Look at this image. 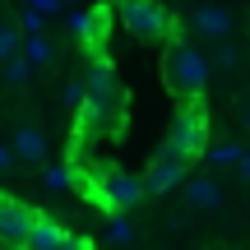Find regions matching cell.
I'll use <instances>...</instances> for the list:
<instances>
[{
  "label": "cell",
  "mask_w": 250,
  "mask_h": 250,
  "mask_svg": "<svg viewBox=\"0 0 250 250\" xmlns=\"http://www.w3.org/2000/svg\"><path fill=\"white\" fill-rule=\"evenodd\" d=\"M28 74H33V65H28L23 56H9V61H5V83H9V88H23Z\"/></svg>",
  "instance_id": "9a60e30c"
},
{
  "label": "cell",
  "mask_w": 250,
  "mask_h": 250,
  "mask_svg": "<svg viewBox=\"0 0 250 250\" xmlns=\"http://www.w3.org/2000/svg\"><path fill=\"white\" fill-rule=\"evenodd\" d=\"M241 121H246V130H250V98L241 102Z\"/></svg>",
  "instance_id": "cb8c5ba5"
},
{
  "label": "cell",
  "mask_w": 250,
  "mask_h": 250,
  "mask_svg": "<svg viewBox=\"0 0 250 250\" xmlns=\"http://www.w3.org/2000/svg\"><path fill=\"white\" fill-rule=\"evenodd\" d=\"M88 102H98V107H107V111H116L121 107V88H116V74H111V65L102 61V56H93V65H88Z\"/></svg>",
  "instance_id": "52a82bcc"
},
{
  "label": "cell",
  "mask_w": 250,
  "mask_h": 250,
  "mask_svg": "<svg viewBox=\"0 0 250 250\" xmlns=\"http://www.w3.org/2000/svg\"><path fill=\"white\" fill-rule=\"evenodd\" d=\"M42 23H46V14L28 5V9H23V19H19V33H23V37H37V33H42Z\"/></svg>",
  "instance_id": "e0dca14e"
},
{
  "label": "cell",
  "mask_w": 250,
  "mask_h": 250,
  "mask_svg": "<svg viewBox=\"0 0 250 250\" xmlns=\"http://www.w3.org/2000/svg\"><path fill=\"white\" fill-rule=\"evenodd\" d=\"M236 176L250 186V148H241V158H236Z\"/></svg>",
  "instance_id": "44dd1931"
},
{
  "label": "cell",
  "mask_w": 250,
  "mask_h": 250,
  "mask_svg": "<svg viewBox=\"0 0 250 250\" xmlns=\"http://www.w3.org/2000/svg\"><path fill=\"white\" fill-rule=\"evenodd\" d=\"M56 5H61V0H33V9H42V14H51Z\"/></svg>",
  "instance_id": "7402d4cb"
},
{
  "label": "cell",
  "mask_w": 250,
  "mask_h": 250,
  "mask_svg": "<svg viewBox=\"0 0 250 250\" xmlns=\"http://www.w3.org/2000/svg\"><path fill=\"white\" fill-rule=\"evenodd\" d=\"M19 56H23L28 65H46V61L56 56V46H51V37H42V33H37V37H23V46H19Z\"/></svg>",
  "instance_id": "7c38bea8"
},
{
  "label": "cell",
  "mask_w": 250,
  "mask_h": 250,
  "mask_svg": "<svg viewBox=\"0 0 250 250\" xmlns=\"http://www.w3.org/2000/svg\"><path fill=\"white\" fill-rule=\"evenodd\" d=\"M167 153H176V158H204L208 148V116H204V98H190L181 102V111L171 116V130H167V144H162Z\"/></svg>",
  "instance_id": "7a4b0ae2"
},
{
  "label": "cell",
  "mask_w": 250,
  "mask_h": 250,
  "mask_svg": "<svg viewBox=\"0 0 250 250\" xmlns=\"http://www.w3.org/2000/svg\"><path fill=\"white\" fill-rule=\"evenodd\" d=\"M121 23L130 28V37H144V42H186L181 37V23L158 5V0H121Z\"/></svg>",
  "instance_id": "3957f363"
},
{
  "label": "cell",
  "mask_w": 250,
  "mask_h": 250,
  "mask_svg": "<svg viewBox=\"0 0 250 250\" xmlns=\"http://www.w3.org/2000/svg\"><path fill=\"white\" fill-rule=\"evenodd\" d=\"M33 223H37V213L23 204V199H9V195H0V246H9V250H23L28 232H33Z\"/></svg>",
  "instance_id": "5b68a950"
},
{
  "label": "cell",
  "mask_w": 250,
  "mask_h": 250,
  "mask_svg": "<svg viewBox=\"0 0 250 250\" xmlns=\"http://www.w3.org/2000/svg\"><path fill=\"white\" fill-rule=\"evenodd\" d=\"M14 158H23V162H42V158H46V139H42V130H19V134H14Z\"/></svg>",
  "instance_id": "8fae6325"
},
{
  "label": "cell",
  "mask_w": 250,
  "mask_h": 250,
  "mask_svg": "<svg viewBox=\"0 0 250 250\" xmlns=\"http://www.w3.org/2000/svg\"><path fill=\"white\" fill-rule=\"evenodd\" d=\"M65 241H70V232H65L56 218H42V213H37V223H33V232H28L23 250H61Z\"/></svg>",
  "instance_id": "30bf717a"
},
{
  "label": "cell",
  "mask_w": 250,
  "mask_h": 250,
  "mask_svg": "<svg viewBox=\"0 0 250 250\" xmlns=\"http://www.w3.org/2000/svg\"><path fill=\"white\" fill-rule=\"evenodd\" d=\"M102 204L116 208V213H125V208H134L144 199V181L130 176V171H107V181H102Z\"/></svg>",
  "instance_id": "8992f818"
},
{
  "label": "cell",
  "mask_w": 250,
  "mask_h": 250,
  "mask_svg": "<svg viewBox=\"0 0 250 250\" xmlns=\"http://www.w3.org/2000/svg\"><path fill=\"white\" fill-rule=\"evenodd\" d=\"M111 241H116V246H130V241H134V227L125 223V218H116V223H111Z\"/></svg>",
  "instance_id": "ffe728a7"
},
{
  "label": "cell",
  "mask_w": 250,
  "mask_h": 250,
  "mask_svg": "<svg viewBox=\"0 0 250 250\" xmlns=\"http://www.w3.org/2000/svg\"><path fill=\"white\" fill-rule=\"evenodd\" d=\"M83 98H88V88H83L79 79H74V83H65V88H61V102H65V107H83Z\"/></svg>",
  "instance_id": "d6986e66"
},
{
  "label": "cell",
  "mask_w": 250,
  "mask_h": 250,
  "mask_svg": "<svg viewBox=\"0 0 250 250\" xmlns=\"http://www.w3.org/2000/svg\"><path fill=\"white\" fill-rule=\"evenodd\" d=\"M162 74H167L171 93H176L181 102L204 98V83H208V56H199V46H190V42H171V46H167V61H162Z\"/></svg>",
  "instance_id": "6da1fadb"
},
{
  "label": "cell",
  "mask_w": 250,
  "mask_h": 250,
  "mask_svg": "<svg viewBox=\"0 0 250 250\" xmlns=\"http://www.w3.org/2000/svg\"><path fill=\"white\" fill-rule=\"evenodd\" d=\"M181 186H186V204L190 208H199V213L223 208V181H218L213 171H195V176H186Z\"/></svg>",
  "instance_id": "ba28073f"
},
{
  "label": "cell",
  "mask_w": 250,
  "mask_h": 250,
  "mask_svg": "<svg viewBox=\"0 0 250 250\" xmlns=\"http://www.w3.org/2000/svg\"><path fill=\"white\" fill-rule=\"evenodd\" d=\"M42 186H46V190H70V167H46Z\"/></svg>",
  "instance_id": "ac0fdd59"
},
{
  "label": "cell",
  "mask_w": 250,
  "mask_h": 250,
  "mask_svg": "<svg viewBox=\"0 0 250 250\" xmlns=\"http://www.w3.org/2000/svg\"><path fill=\"white\" fill-rule=\"evenodd\" d=\"M19 46H23V33L9 23H0V65L9 61V56H19Z\"/></svg>",
  "instance_id": "2e32d148"
},
{
  "label": "cell",
  "mask_w": 250,
  "mask_h": 250,
  "mask_svg": "<svg viewBox=\"0 0 250 250\" xmlns=\"http://www.w3.org/2000/svg\"><path fill=\"white\" fill-rule=\"evenodd\" d=\"M190 28H195L199 37H208V42H227L236 19H232V9H223V5H199L195 14H190Z\"/></svg>",
  "instance_id": "9c48e42d"
},
{
  "label": "cell",
  "mask_w": 250,
  "mask_h": 250,
  "mask_svg": "<svg viewBox=\"0 0 250 250\" xmlns=\"http://www.w3.org/2000/svg\"><path fill=\"white\" fill-rule=\"evenodd\" d=\"M204 158H208V162H232V167H236V158H241V144H236L232 134H218V139H208Z\"/></svg>",
  "instance_id": "5bb4252c"
},
{
  "label": "cell",
  "mask_w": 250,
  "mask_h": 250,
  "mask_svg": "<svg viewBox=\"0 0 250 250\" xmlns=\"http://www.w3.org/2000/svg\"><path fill=\"white\" fill-rule=\"evenodd\" d=\"M246 65V51L241 46H232V42H218V51H213V61H208V70H223V74H232V70H241Z\"/></svg>",
  "instance_id": "4fadbf2b"
},
{
  "label": "cell",
  "mask_w": 250,
  "mask_h": 250,
  "mask_svg": "<svg viewBox=\"0 0 250 250\" xmlns=\"http://www.w3.org/2000/svg\"><path fill=\"white\" fill-rule=\"evenodd\" d=\"M186 176H190V162L162 148L158 158L148 162V171H144V195H171V190H176Z\"/></svg>",
  "instance_id": "277c9868"
},
{
  "label": "cell",
  "mask_w": 250,
  "mask_h": 250,
  "mask_svg": "<svg viewBox=\"0 0 250 250\" xmlns=\"http://www.w3.org/2000/svg\"><path fill=\"white\" fill-rule=\"evenodd\" d=\"M9 162H14V153H9V148H5V144H0V171H5V167H9Z\"/></svg>",
  "instance_id": "603a6c76"
}]
</instances>
